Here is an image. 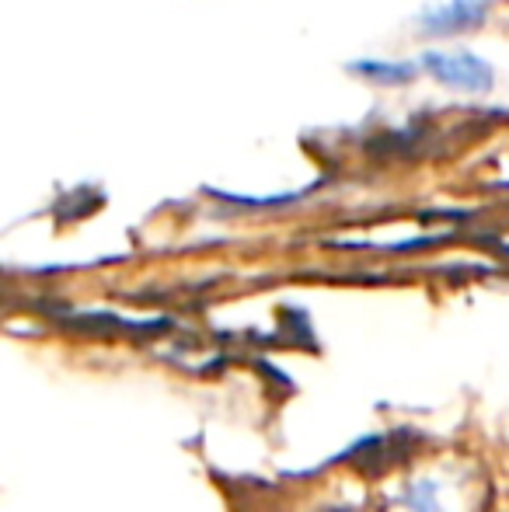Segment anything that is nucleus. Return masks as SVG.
<instances>
[{
  "label": "nucleus",
  "mask_w": 509,
  "mask_h": 512,
  "mask_svg": "<svg viewBox=\"0 0 509 512\" xmlns=\"http://www.w3.org/2000/svg\"><path fill=\"white\" fill-rule=\"evenodd\" d=\"M489 7V0H440V4H429L426 11H419L415 25L426 35L471 32V28H482L489 21Z\"/></svg>",
  "instance_id": "f03ea898"
},
{
  "label": "nucleus",
  "mask_w": 509,
  "mask_h": 512,
  "mask_svg": "<svg viewBox=\"0 0 509 512\" xmlns=\"http://www.w3.org/2000/svg\"><path fill=\"white\" fill-rule=\"evenodd\" d=\"M349 74L353 77H363L367 84H377V88H401V84L415 81L419 77V63L412 60H353L349 63Z\"/></svg>",
  "instance_id": "7ed1b4c3"
},
{
  "label": "nucleus",
  "mask_w": 509,
  "mask_h": 512,
  "mask_svg": "<svg viewBox=\"0 0 509 512\" xmlns=\"http://www.w3.org/2000/svg\"><path fill=\"white\" fill-rule=\"evenodd\" d=\"M419 67L426 70L433 81L447 84V88H457V91H471V95H475V91H492V84H496L492 63L475 53H464V49H457V53L429 49V53H422Z\"/></svg>",
  "instance_id": "f257e3e1"
}]
</instances>
